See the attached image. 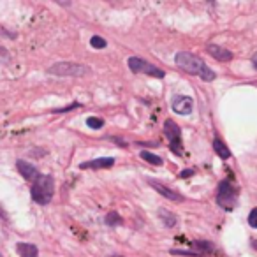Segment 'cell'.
Here are the masks:
<instances>
[{
  "mask_svg": "<svg viewBox=\"0 0 257 257\" xmlns=\"http://www.w3.org/2000/svg\"><path fill=\"white\" fill-rule=\"evenodd\" d=\"M175 64L182 69L183 72L192 76H199L203 81H213L217 78L213 71L204 64V60L197 55L190 53V51H178L175 55Z\"/></svg>",
  "mask_w": 257,
  "mask_h": 257,
  "instance_id": "6da1fadb",
  "label": "cell"
},
{
  "mask_svg": "<svg viewBox=\"0 0 257 257\" xmlns=\"http://www.w3.org/2000/svg\"><path fill=\"white\" fill-rule=\"evenodd\" d=\"M30 196L41 206H46L51 203L55 196V178L51 175H41L37 182L32 183L30 187Z\"/></svg>",
  "mask_w": 257,
  "mask_h": 257,
  "instance_id": "7a4b0ae2",
  "label": "cell"
},
{
  "mask_svg": "<svg viewBox=\"0 0 257 257\" xmlns=\"http://www.w3.org/2000/svg\"><path fill=\"white\" fill-rule=\"evenodd\" d=\"M48 74L51 76H62V78H83V76L92 74V69L88 65L76 64V62H57L48 69Z\"/></svg>",
  "mask_w": 257,
  "mask_h": 257,
  "instance_id": "3957f363",
  "label": "cell"
},
{
  "mask_svg": "<svg viewBox=\"0 0 257 257\" xmlns=\"http://www.w3.org/2000/svg\"><path fill=\"white\" fill-rule=\"evenodd\" d=\"M238 203V189L229 180H222L217 189V204L224 210L231 211Z\"/></svg>",
  "mask_w": 257,
  "mask_h": 257,
  "instance_id": "277c9868",
  "label": "cell"
},
{
  "mask_svg": "<svg viewBox=\"0 0 257 257\" xmlns=\"http://www.w3.org/2000/svg\"><path fill=\"white\" fill-rule=\"evenodd\" d=\"M127 65L134 74H148L159 79H162L166 76V72L162 71L161 67H157V65H154V64H148L147 60H143V58H140V57H128Z\"/></svg>",
  "mask_w": 257,
  "mask_h": 257,
  "instance_id": "5b68a950",
  "label": "cell"
},
{
  "mask_svg": "<svg viewBox=\"0 0 257 257\" xmlns=\"http://www.w3.org/2000/svg\"><path fill=\"white\" fill-rule=\"evenodd\" d=\"M164 134L169 141V150L175 155L183 154V145H182V128L175 120H166L164 123Z\"/></svg>",
  "mask_w": 257,
  "mask_h": 257,
  "instance_id": "8992f818",
  "label": "cell"
},
{
  "mask_svg": "<svg viewBox=\"0 0 257 257\" xmlns=\"http://www.w3.org/2000/svg\"><path fill=\"white\" fill-rule=\"evenodd\" d=\"M171 107L176 114H182V116H187L194 111V99L189 95H176L171 102Z\"/></svg>",
  "mask_w": 257,
  "mask_h": 257,
  "instance_id": "52a82bcc",
  "label": "cell"
},
{
  "mask_svg": "<svg viewBox=\"0 0 257 257\" xmlns=\"http://www.w3.org/2000/svg\"><path fill=\"white\" fill-rule=\"evenodd\" d=\"M147 182H148V185H150L152 189L157 190V192L161 194L162 197H166V199L175 201V203H182V201H183V196H182V194H178V192H176V190L169 189V187L162 185V183H161V182H157V180L147 178Z\"/></svg>",
  "mask_w": 257,
  "mask_h": 257,
  "instance_id": "ba28073f",
  "label": "cell"
},
{
  "mask_svg": "<svg viewBox=\"0 0 257 257\" xmlns=\"http://www.w3.org/2000/svg\"><path fill=\"white\" fill-rule=\"evenodd\" d=\"M16 168H18L20 175L23 176V178L27 180V182H37V180L41 178V173L39 169L36 168V166H32L30 162L23 161V159H20L18 162H16Z\"/></svg>",
  "mask_w": 257,
  "mask_h": 257,
  "instance_id": "9c48e42d",
  "label": "cell"
},
{
  "mask_svg": "<svg viewBox=\"0 0 257 257\" xmlns=\"http://www.w3.org/2000/svg\"><path fill=\"white\" fill-rule=\"evenodd\" d=\"M114 166L113 157H99L93 161H86L79 164V169H109Z\"/></svg>",
  "mask_w": 257,
  "mask_h": 257,
  "instance_id": "30bf717a",
  "label": "cell"
},
{
  "mask_svg": "<svg viewBox=\"0 0 257 257\" xmlns=\"http://www.w3.org/2000/svg\"><path fill=\"white\" fill-rule=\"evenodd\" d=\"M206 50H208V53H210L211 57L218 62H231L232 58H234V55H232L231 51L225 50V48H222V46H218V44H208Z\"/></svg>",
  "mask_w": 257,
  "mask_h": 257,
  "instance_id": "8fae6325",
  "label": "cell"
},
{
  "mask_svg": "<svg viewBox=\"0 0 257 257\" xmlns=\"http://www.w3.org/2000/svg\"><path fill=\"white\" fill-rule=\"evenodd\" d=\"M213 150L222 161H227V159L231 157V150H229L227 145H225L218 136H215V140H213Z\"/></svg>",
  "mask_w": 257,
  "mask_h": 257,
  "instance_id": "7c38bea8",
  "label": "cell"
},
{
  "mask_svg": "<svg viewBox=\"0 0 257 257\" xmlns=\"http://www.w3.org/2000/svg\"><path fill=\"white\" fill-rule=\"evenodd\" d=\"M192 246H194V250H196V252H199L203 257L204 255H211V253L217 252L215 245H213V243H210V241H194Z\"/></svg>",
  "mask_w": 257,
  "mask_h": 257,
  "instance_id": "4fadbf2b",
  "label": "cell"
},
{
  "mask_svg": "<svg viewBox=\"0 0 257 257\" xmlns=\"http://www.w3.org/2000/svg\"><path fill=\"white\" fill-rule=\"evenodd\" d=\"M20 257H39V250L32 243H18Z\"/></svg>",
  "mask_w": 257,
  "mask_h": 257,
  "instance_id": "5bb4252c",
  "label": "cell"
},
{
  "mask_svg": "<svg viewBox=\"0 0 257 257\" xmlns=\"http://www.w3.org/2000/svg\"><path fill=\"white\" fill-rule=\"evenodd\" d=\"M159 218H161L162 224H164L166 227H175L176 222H178V218H176V215L173 213V211L166 210V208H161V210H159Z\"/></svg>",
  "mask_w": 257,
  "mask_h": 257,
  "instance_id": "9a60e30c",
  "label": "cell"
},
{
  "mask_svg": "<svg viewBox=\"0 0 257 257\" xmlns=\"http://www.w3.org/2000/svg\"><path fill=\"white\" fill-rule=\"evenodd\" d=\"M140 157L143 159V161H147L148 164H152V166H162V164H164V161H162V159L159 157L157 154H154V152L143 150L140 154Z\"/></svg>",
  "mask_w": 257,
  "mask_h": 257,
  "instance_id": "2e32d148",
  "label": "cell"
},
{
  "mask_svg": "<svg viewBox=\"0 0 257 257\" xmlns=\"http://www.w3.org/2000/svg\"><path fill=\"white\" fill-rule=\"evenodd\" d=\"M104 222H106V225L116 227V225L123 224V218L120 217V213H118V211H109V213H107L106 217H104Z\"/></svg>",
  "mask_w": 257,
  "mask_h": 257,
  "instance_id": "e0dca14e",
  "label": "cell"
},
{
  "mask_svg": "<svg viewBox=\"0 0 257 257\" xmlns=\"http://www.w3.org/2000/svg\"><path fill=\"white\" fill-rule=\"evenodd\" d=\"M90 46L95 48V50H104V48H107V41L100 36H93L90 39Z\"/></svg>",
  "mask_w": 257,
  "mask_h": 257,
  "instance_id": "ac0fdd59",
  "label": "cell"
},
{
  "mask_svg": "<svg viewBox=\"0 0 257 257\" xmlns=\"http://www.w3.org/2000/svg\"><path fill=\"white\" fill-rule=\"evenodd\" d=\"M86 125L93 131H99V128L104 127V120L102 118H97V116H88L86 118Z\"/></svg>",
  "mask_w": 257,
  "mask_h": 257,
  "instance_id": "d6986e66",
  "label": "cell"
},
{
  "mask_svg": "<svg viewBox=\"0 0 257 257\" xmlns=\"http://www.w3.org/2000/svg\"><path fill=\"white\" fill-rule=\"evenodd\" d=\"M79 107H83V104H79V102H72L71 106L57 107V109H51V113H57V114H60V113H69V111H72V109H79Z\"/></svg>",
  "mask_w": 257,
  "mask_h": 257,
  "instance_id": "ffe728a7",
  "label": "cell"
},
{
  "mask_svg": "<svg viewBox=\"0 0 257 257\" xmlns=\"http://www.w3.org/2000/svg\"><path fill=\"white\" fill-rule=\"evenodd\" d=\"M173 255H190V257H203L199 252H196V250H178V248H173L171 250Z\"/></svg>",
  "mask_w": 257,
  "mask_h": 257,
  "instance_id": "44dd1931",
  "label": "cell"
},
{
  "mask_svg": "<svg viewBox=\"0 0 257 257\" xmlns=\"http://www.w3.org/2000/svg\"><path fill=\"white\" fill-rule=\"evenodd\" d=\"M107 140L111 141V143H114L116 147H120V148H128V143L125 140H121V138H118V136H109Z\"/></svg>",
  "mask_w": 257,
  "mask_h": 257,
  "instance_id": "7402d4cb",
  "label": "cell"
},
{
  "mask_svg": "<svg viewBox=\"0 0 257 257\" xmlns=\"http://www.w3.org/2000/svg\"><path fill=\"white\" fill-rule=\"evenodd\" d=\"M248 224H250V227L257 229V208H253L248 213Z\"/></svg>",
  "mask_w": 257,
  "mask_h": 257,
  "instance_id": "603a6c76",
  "label": "cell"
},
{
  "mask_svg": "<svg viewBox=\"0 0 257 257\" xmlns=\"http://www.w3.org/2000/svg\"><path fill=\"white\" fill-rule=\"evenodd\" d=\"M138 147H150V148H157L159 143L157 141H136Z\"/></svg>",
  "mask_w": 257,
  "mask_h": 257,
  "instance_id": "cb8c5ba5",
  "label": "cell"
},
{
  "mask_svg": "<svg viewBox=\"0 0 257 257\" xmlns=\"http://www.w3.org/2000/svg\"><path fill=\"white\" fill-rule=\"evenodd\" d=\"M46 155V152L44 150H39V148H34V150H30V157H36V159H41Z\"/></svg>",
  "mask_w": 257,
  "mask_h": 257,
  "instance_id": "d4e9b609",
  "label": "cell"
},
{
  "mask_svg": "<svg viewBox=\"0 0 257 257\" xmlns=\"http://www.w3.org/2000/svg\"><path fill=\"white\" fill-rule=\"evenodd\" d=\"M0 37H8V39H15L16 34L8 32V30H4V27H0Z\"/></svg>",
  "mask_w": 257,
  "mask_h": 257,
  "instance_id": "484cf974",
  "label": "cell"
},
{
  "mask_svg": "<svg viewBox=\"0 0 257 257\" xmlns=\"http://www.w3.org/2000/svg\"><path fill=\"white\" fill-rule=\"evenodd\" d=\"M194 173H196L194 169H185V171L180 173V178H189V176H192Z\"/></svg>",
  "mask_w": 257,
  "mask_h": 257,
  "instance_id": "4316f807",
  "label": "cell"
},
{
  "mask_svg": "<svg viewBox=\"0 0 257 257\" xmlns=\"http://www.w3.org/2000/svg\"><path fill=\"white\" fill-rule=\"evenodd\" d=\"M53 2H57V4H60L62 8H69V6H71V0H53Z\"/></svg>",
  "mask_w": 257,
  "mask_h": 257,
  "instance_id": "83f0119b",
  "label": "cell"
},
{
  "mask_svg": "<svg viewBox=\"0 0 257 257\" xmlns=\"http://www.w3.org/2000/svg\"><path fill=\"white\" fill-rule=\"evenodd\" d=\"M252 65H253V69H255V71H257V53L252 57Z\"/></svg>",
  "mask_w": 257,
  "mask_h": 257,
  "instance_id": "f1b7e54d",
  "label": "cell"
},
{
  "mask_svg": "<svg viewBox=\"0 0 257 257\" xmlns=\"http://www.w3.org/2000/svg\"><path fill=\"white\" fill-rule=\"evenodd\" d=\"M0 217H2V218H8V217H6V213H4V210H2V208H0Z\"/></svg>",
  "mask_w": 257,
  "mask_h": 257,
  "instance_id": "f546056e",
  "label": "cell"
},
{
  "mask_svg": "<svg viewBox=\"0 0 257 257\" xmlns=\"http://www.w3.org/2000/svg\"><path fill=\"white\" fill-rule=\"evenodd\" d=\"M109 257H123V255H109Z\"/></svg>",
  "mask_w": 257,
  "mask_h": 257,
  "instance_id": "4dcf8cb0",
  "label": "cell"
},
{
  "mask_svg": "<svg viewBox=\"0 0 257 257\" xmlns=\"http://www.w3.org/2000/svg\"><path fill=\"white\" fill-rule=\"evenodd\" d=\"M253 245H255V248H257V241H255V243H253Z\"/></svg>",
  "mask_w": 257,
  "mask_h": 257,
  "instance_id": "1f68e13d",
  "label": "cell"
}]
</instances>
